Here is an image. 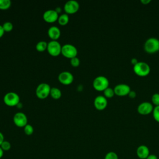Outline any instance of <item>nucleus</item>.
Returning a JSON list of instances; mask_svg holds the SVG:
<instances>
[{
    "mask_svg": "<svg viewBox=\"0 0 159 159\" xmlns=\"http://www.w3.org/2000/svg\"><path fill=\"white\" fill-rule=\"evenodd\" d=\"M24 131L27 135H30L34 133V127L32 125L27 124L24 126Z\"/></svg>",
    "mask_w": 159,
    "mask_h": 159,
    "instance_id": "23",
    "label": "nucleus"
},
{
    "mask_svg": "<svg viewBox=\"0 0 159 159\" xmlns=\"http://www.w3.org/2000/svg\"><path fill=\"white\" fill-rule=\"evenodd\" d=\"M58 79L61 83L68 85L73 81L74 76L71 72L68 71H63L59 73Z\"/></svg>",
    "mask_w": 159,
    "mask_h": 159,
    "instance_id": "10",
    "label": "nucleus"
},
{
    "mask_svg": "<svg viewBox=\"0 0 159 159\" xmlns=\"http://www.w3.org/2000/svg\"><path fill=\"white\" fill-rule=\"evenodd\" d=\"M144 50L148 53H156L159 50V40L155 37H150L144 43Z\"/></svg>",
    "mask_w": 159,
    "mask_h": 159,
    "instance_id": "2",
    "label": "nucleus"
},
{
    "mask_svg": "<svg viewBox=\"0 0 159 159\" xmlns=\"http://www.w3.org/2000/svg\"><path fill=\"white\" fill-rule=\"evenodd\" d=\"M2 25L4 32H11L13 29V24L10 21L5 22Z\"/></svg>",
    "mask_w": 159,
    "mask_h": 159,
    "instance_id": "22",
    "label": "nucleus"
},
{
    "mask_svg": "<svg viewBox=\"0 0 159 159\" xmlns=\"http://www.w3.org/2000/svg\"><path fill=\"white\" fill-rule=\"evenodd\" d=\"M58 13L55 9H48L46 10L43 14V19L44 20L48 23H52L58 20Z\"/></svg>",
    "mask_w": 159,
    "mask_h": 159,
    "instance_id": "13",
    "label": "nucleus"
},
{
    "mask_svg": "<svg viewBox=\"0 0 159 159\" xmlns=\"http://www.w3.org/2000/svg\"><path fill=\"white\" fill-rule=\"evenodd\" d=\"M4 32H4V29H3V27H2V25L0 24V38H1V37H2V35H4Z\"/></svg>",
    "mask_w": 159,
    "mask_h": 159,
    "instance_id": "31",
    "label": "nucleus"
},
{
    "mask_svg": "<svg viewBox=\"0 0 159 159\" xmlns=\"http://www.w3.org/2000/svg\"><path fill=\"white\" fill-rule=\"evenodd\" d=\"M4 140V135L2 132H0V146L1 145V143L3 142V141Z\"/></svg>",
    "mask_w": 159,
    "mask_h": 159,
    "instance_id": "32",
    "label": "nucleus"
},
{
    "mask_svg": "<svg viewBox=\"0 0 159 159\" xmlns=\"http://www.w3.org/2000/svg\"><path fill=\"white\" fill-rule=\"evenodd\" d=\"M48 43L45 40L39 41L35 45V48L39 52H43L47 49Z\"/></svg>",
    "mask_w": 159,
    "mask_h": 159,
    "instance_id": "19",
    "label": "nucleus"
},
{
    "mask_svg": "<svg viewBox=\"0 0 159 159\" xmlns=\"http://www.w3.org/2000/svg\"><path fill=\"white\" fill-rule=\"evenodd\" d=\"M152 114H153V117L154 119L157 122H159V106H155V107H153Z\"/></svg>",
    "mask_w": 159,
    "mask_h": 159,
    "instance_id": "25",
    "label": "nucleus"
},
{
    "mask_svg": "<svg viewBox=\"0 0 159 159\" xmlns=\"http://www.w3.org/2000/svg\"><path fill=\"white\" fill-rule=\"evenodd\" d=\"M104 159H119V158L117 153L114 152H109L106 154Z\"/></svg>",
    "mask_w": 159,
    "mask_h": 159,
    "instance_id": "27",
    "label": "nucleus"
},
{
    "mask_svg": "<svg viewBox=\"0 0 159 159\" xmlns=\"http://www.w3.org/2000/svg\"><path fill=\"white\" fill-rule=\"evenodd\" d=\"M0 147L4 150V151H8L11 148V143L9 141H7V140H4L3 141V142L1 143Z\"/></svg>",
    "mask_w": 159,
    "mask_h": 159,
    "instance_id": "24",
    "label": "nucleus"
},
{
    "mask_svg": "<svg viewBox=\"0 0 159 159\" xmlns=\"http://www.w3.org/2000/svg\"><path fill=\"white\" fill-rule=\"evenodd\" d=\"M152 104H154L155 106H159V93H154L152 96Z\"/></svg>",
    "mask_w": 159,
    "mask_h": 159,
    "instance_id": "26",
    "label": "nucleus"
},
{
    "mask_svg": "<svg viewBox=\"0 0 159 159\" xmlns=\"http://www.w3.org/2000/svg\"><path fill=\"white\" fill-rule=\"evenodd\" d=\"M47 34L48 37L52 40H57V39L60 37L61 35V31L57 26L52 25L48 28L47 30Z\"/></svg>",
    "mask_w": 159,
    "mask_h": 159,
    "instance_id": "16",
    "label": "nucleus"
},
{
    "mask_svg": "<svg viewBox=\"0 0 159 159\" xmlns=\"http://www.w3.org/2000/svg\"><path fill=\"white\" fill-rule=\"evenodd\" d=\"M61 47L62 45L58 41L52 40L48 42L47 50L50 55L57 57L61 53Z\"/></svg>",
    "mask_w": 159,
    "mask_h": 159,
    "instance_id": "7",
    "label": "nucleus"
},
{
    "mask_svg": "<svg viewBox=\"0 0 159 159\" xmlns=\"http://www.w3.org/2000/svg\"><path fill=\"white\" fill-rule=\"evenodd\" d=\"M136 153L139 159H146L150 155V150L146 145H141L137 147Z\"/></svg>",
    "mask_w": 159,
    "mask_h": 159,
    "instance_id": "15",
    "label": "nucleus"
},
{
    "mask_svg": "<svg viewBox=\"0 0 159 159\" xmlns=\"http://www.w3.org/2000/svg\"><path fill=\"white\" fill-rule=\"evenodd\" d=\"M61 53L65 57L70 59L77 57L78 50L76 47L72 44L66 43L62 45Z\"/></svg>",
    "mask_w": 159,
    "mask_h": 159,
    "instance_id": "6",
    "label": "nucleus"
},
{
    "mask_svg": "<svg viewBox=\"0 0 159 159\" xmlns=\"http://www.w3.org/2000/svg\"><path fill=\"white\" fill-rule=\"evenodd\" d=\"M80 8L79 2L76 0H68L64 4L63 9L66 14H74Z\"/></svg>",
    "mask_w": 159,
    "mask_h": 159,
    "instance_id": "9",
    "label": "nucleus"
},
{
    "mask_svg": "<svg viewBox=\"0 0 159 159\" xmlns=\"http://www.w3.org/2000/svg\"><path fill=\"white\" fill-rule=\"evenodd\" d=\"M17 107H21L22 106V104L20 103V102H19L17 106H16Z\"/></svg>",
    "mask_w": 159,
    "mask_h": 159,
    "instance_id": "37",
    "label": "nucleus"
},
{
    "mask_svg": "<svg viewBox=\"0 0 159 159\" xmlns=\"http://www.w3.org/2000/svg\"><path fill=\"white\" fill-rule=\"evenodd\" d=\"M140 2L143 4H147L151 2V0H141Z\"/></svg>",
    "mask_w": 159,
    "mask_h": 159,
    "instance_id": "34",
    "label": "nucleus"
},
{
    "mask_svg": "<svg viewBox=\"0 0 159 159\" xmlns=\"http://www.w3.org/2000/svg\"><path fill=\"white\" fill-rule=\"evenodd\" d=\"M50 95L54 99H58L61 96V90L57 87H52L50 89Z\"/></svg>",
    "mask_w": 159,
    "mask_h": 159,
    "instance_id": "17",
    "label": "nucleus"
},
{
    "mask_svg": "<svg viewBox=\"0 0 159 159\" xmlns=\"http://www.w3.org/2000/svg\"><path fill=\"white\" fill-rule=\"evenodd\" d=\"M103 93H104V96L106 97V98H112L115 93H114V89L110 88V87H108L104 91H103Z\"/></svg>",
    "mask_w": 159,
    "mask_h": 159,
    "instance_id": "20",
    "label": "nucleus"
},
{
    "mask_svg": "<svg viewBox=\"0 0 159 159\" xmlns=\"http://www.w3.org/2000/svg\"><path fill=\"white\" fill-rule=\"evenodd\" d=\"M107 105V100L106 97L102 95H99L94 98V106L95 108L99 111L104 110Z\"/></svg>",
    "mask_w": 159,
    "mask_h": 159,
    "instance_id": "14",
    "label": "nucleus"
},
{
    "mask_svg": "<svg viewBox=\"0 0 159 159\" xmlns=\"http://www.w3.org/2000/svg\"><path fill=\"white\" fill-rule=\"evenodd\" d=\"M109 81L108 79L102 75L96 76L93 81V88L98 91H104L109 87Z\"/></svg>",
    "mask_w": 159,
    "mask_h": 159,
    "instance_id": "1",
    "label": "nucleus"
},
{
    "mask_svg": "<svg viewBox=\"0 0 159 159\" xmlns=\"http://www.w3.org/2000/svg\"><path fill=\"white\" fill-rule=\"evenodd\" d=\"M114 93L118 96H125L129 94L131 91L130 87L127 84H118L114 88Z\"/></svg>",
    "mask_w": 159,
    "mask_h": 159,
    "instance_id": "11",
    "label": "nucleus"
},
{
    "mask_svg": "<svg viewBox=\"0 0 159 159\" xmlns=\"http://www.w3.org/2000/svg\"><path fill=\"white\" fill-rule=\"evenodd\" d=\"M128 96H129V97L130 98L134 99V98H135L136 97V93H135V91L131 90V91L129 92Z\"/></svg>",
    "mask_w": 159,
    "mask_h": 159,
    "instance_id": "29",
    "label": "nucleus"
},
{
    "mask_svg": "<svg viewBox=\"0 0 159 159\" xmlns=\"http://www.w3.org/2000/svg\"><path fill=\"white\" fill-rule=\"evenodd\" d=\"M146 159H158V158L154 154H150Z\"/></svg>",
    "mask_w": 159,
    "mask_h": 159,
    "instance_id": "30",
    "label": "nucleus"
},
{
    "mask_svg": "<svg viewBox=\"0 0 159 159\" xmlns=\"http://www.w3.org/2000/svg\"><path fill=\"white\" fill-rule=\"evenodd\" d=\"M11 6V1L10 0H0V9H9Z\"/></svg>",
    "mask_w": 159,
    "mask_h": 159,
    "instance_id": "21",
    "label": "nucleus"
},
{
    "mask_svg": "<svg viewBox=\"0 0 159 159\" xmlns=\"http://www.w3.org/2000/svg\"><path fill=\"white\" fill-rule=\"evenodd\" d=\"M27 121V116L22 112H17L13 116V122L19 127H24L28 124Z\"/></svg>",
    "mask_w": 159,
    "mask_h": 159,
    "instance_id": "8",
    "label": "nucleus"
},
{
    "mask_svg": "<svg viewBox=\"0 0 159 159\" xmlns=\"http://www.w3.org/2000/svg\"><path fill=\"white\" fill-rule=\"evenodd\" d=\"M138 60L137 59H136L135 58H133L131 59V63L133 65H135V64H137L138 63Z\"/></svg>",
    "mask_w": 159,
    "mask_h": 159,
    "instance_id": "33",
    "label": "nucleus"
},
{
    "mask_svg": "<svg viewBox=\"0 0 159 159\" xmlns=\"http://www.w3.org/2000/svg\"><path fill=\"white\" fill-rule=\"evenodd\" d=\"M3 155H4V150L0 147V159L3 157Z\"/></svg>",
    "mask_w": 159,
    "mask_h": 159,
    "instance_id": "35",
    "label": "nucleus"
},
{
    "mask_svg": "<svg viewBox=\"0 0 159 159\" xmlns=\"http://www.w3.org/2000/svg\"><path fill=\"white\" fill-rule=\"evenodd\" d=\"M3 101L7 106H16L20 102V97L17 93L11 91L4 94Z\"/></svg>",
    "mask_w": 159,
    "mask_h": 159,
    "instance_id": "4",
    "label": "nucleus"
},
{
    "mask_svg": "<svg viewBox=\"0 0 159 159\" xmlns=\"http://www.w3.org/2000/svg\"><path fill=\"white\" fill-rule=\"evenodd\" d=\"M70 64L71 66L74 67H77L80 65V60L78 57H75L70 59Z\"/></svg>",
    "mask_w": 159,
    "mask_h": 159,
    "instance_id": "28",
    "label": "nucleus"
},
{
    "mask_svg": "<svg viewBox=\"0 0 159 159\" xmlns=\"http://www.w3.org/2000/svg\"><path fill=\"white\" fill-rule=\"evenodd\" d=\"M55 11H56L58 13H59V12H61V8H60V7H57L55 9Z\"/></svg>",
    "mask_w": 159,
    "mask_h": 159,
    "instance_id": "36",
    "label": "nucleus"
},
{
    "mask_svg": "<svg viewBox=\"0 0 159 159\" xmlns=\"http://www.w3.org/2000/svg\"><path fill=\"white\" fill-rule=\"evenodd\" d=\"M133 70L134 73L139 76H146L150 72V67L148 63L144 61H139L134 65Z\"/></svg>",
    "mask_w": 159,
    "mask_h": 159,
    "instance_id": "3",
    "label": "nucleus"
},
{
    "mask_svg": "<svg viewBox=\"0 0 159 159\" xmlns=\"http://www.w3.org/2000/svg\"><path fill=\"white\" fill-rule=\"evenodd\" d=\"M69 16L66 13H63L61 14L58 18V23L61 25H66L69 22Z\"/></svg>",
    "mask_w": 159,
    "mask_h": 159,
    "instance_id": "18",
    "label": "nucleus"
},
{
    "mask_svg": "<svg viewBox=\"0 0 159 159\" xmlns=\"http://www.w3.org/2000/svg\"><path fill=\"white\" fill-rule=\"evenodd\" d=\"M137 112L141 115H148L153 112V106L149 102H141L137 107Z\"/></svg>",
    "mask_w": 159,
    "mask_h": 159,
    "instance_id": "12",
    "label": "nucleus"
},
{
    "mask_svg": "<svg viewBox=\"0 0 159 159\" xmlns=\"http://www.w3.org/2000/svg\"><path fill=\"white\" fill-rule=\"evenodd\" d=\"M51 87L46 83H41L36 88L35 94L40 99H45L50 95Z\"/></svg>",
    "mask_w": 159,
    "mask_h": 159,
    "instance_id": "5",
    "label": "nucleus"
}]
</instances>
